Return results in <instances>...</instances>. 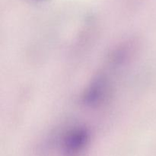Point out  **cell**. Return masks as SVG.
<instances>
[{"label":"cell","mask_w":156,"mask_h":156,"mask_svg":"<svg viewBox=\"0 0 156 156\" xmlns=\"http://www.w3.org/2000/svg\"><path fill=\"white\" fill-rule=\"evenodd\" d=\"M88 135L86 129L76 128L66 134L64 139L63 147L69 156H76L85 149L88 142Z\"/></svg>","instance_id":"6da1fadb"}]
</instances>
